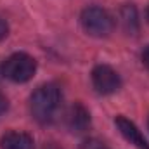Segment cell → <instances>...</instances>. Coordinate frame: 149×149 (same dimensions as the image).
<instances>
[{"instance_id":"obj_6","label":"cell","mask_w":149,"mask_h":149,"mask_svg":"<svg viewBox=\"0 0 149 149\" xmlns=\"http://www.w3.org/2000/svg\"><path fill=\"white\" fill-rule=\"evenodd\" d=\"M66 125L73 132H85L90 127V114L80 102H74L66 113Z\"/></svg>"},{"instance_id":"obj_9","label":"cell","mask_w":149,"mask_h":149,"mask_svg":"<svg viewBox=\"0 0 149 149\" xmlns=\"http://www.w3.org/2000/svg\"><path fill=\"white\" fill-rule=\"evenodd\" d=\"M80 149H108L104 142L97 141V139H85L81 144H80Z\"/></svg>"},{"instance_id":"obj_5","label":"cell","mask_w":149,"mask_h":149,"mask_svg":"<svg viewBox=\"0 0 149 149\" xmlns=\"http://www.w3.org/2000/svg\"><path fill=\"white\" fill-rule=\"evenodd\" d=\"M114 123H116L120 134L125 137V141H128L132 146H135L137 149H149V142L144 139V135L141 134V130L135 127L134 121H130L125 116H116Z\"/></svg>"},{"instance_id":"obj_3","label":"cell","mask_w":149,"mask_h":149,"mask_svg":"<svg viewBox=\"0 0 149 149\" xmlns=\"http://www.w3.org/2000/svg\"><path fill=\"white\" fill-rule=\"evenodd\" d=\"M80 23L85 33L97 38L108 37L114 26L111 14L102 7H87L80 16Z\"/></svg>"},{"instance_id":"obj_13","label":"cell","mask_w":149,"mask_h":149,"mask_svg":"<svg viewBox=\"0 0 149 149\" xmlns=\"http://www.w3.org/2000/svg\"><path fill=\"white\" fill-rule=\"evenodd\" d=\"M146 17H148V21H149V7H148V10H146Z\"/></svg>"},{"instance_id":"obj_2","label":"cell","mask_w":149,"mask_h":149,"mask_svg":"<svg viewBox=\"0 0 149 149\" xmlns=\"http://www.w3.org/2000/svg\"><path fill=\"white\" fill-rule=\"evenodd\" d=\"M35 71H37V61L26 52H16L9 56L2 64V74L14 83H24L31 80Z\"/></svg>"},{"instance_id":"obj_7","label":"cell","mask_w":149,"mask_h":149,"mask_svg":"<svg viewBox=\"0 0 149 149\" xmlns=\"http://www.w3.org/2000/svg\"><path fill=\"white\" fill-rule=\"evenodd\" d=\"M0 148L2 149H35V141L26 132L10 130V132L2 135Z\"/></svg>"},{"instance_id":"obj_1","label":"cell","mask_w":149,"mask_h":149,"mask_svg":"<svg viewBox=\"0 0 149 149\" xmlns=\"http://www.w3.org/2000/svg\"><path fill=\"white\" fill-rule=\"evenodd\" d=\"M61 106V90L56 83H45L31 94L30 111L38 123H50Z\"/></svg>"},{"instance_id":"obj_10","label":"cell","mask_w":149,"mask_h":149,"mask_svg":"<svg viewBox=\"0 0 149 149\" xmlns=\"http://www.w3.org/2000/svg\"><path fill=\"white\" fill-rule=\"evenodd\" d=\"M7 33H9V24L5 23V19L0 17V40H3L7 37Z\"/></svg>"},{"instance_id":"obj_4","label":"cell","mask_w":149,"mask_h":149,"mask_svg":"<svg viewBox=\"0 0 149 149\" xmlns=\"http://www.w3.org/2000/svg\"><path fill=\"white\" fill-rule=\"evenodd\" d=\"M92 85L99 94L109 95V94H114L121 87V80H120V74L111 66L99 64L92 71Z\"/></svg>"},{"instance_id":"obj_11","label":"cell","mask_w":149,"mask_h":149,"mask_svg":"<svg viewBox=\"0 0 149 149\" xmlns=\"http://www.w3.org/2000/svg\"><path fill=\"white\" fill-rule=\"evenodd\" d=\"M7 108H9V102H7V97H5L3 94H0V116H2L3 113L7 111Z\"/></svg>"},{"instance_id":"obj_8","label":"cell","mask_w":149,"mask_h":149,"mask_svg":"<svg viewBox=\"0 0 149 149\" xmlns=\"http://www.w3.org/2000/svg\"><path fill=\"white\" fill-rule=\"evenodd\" d=\"M121 19H123V24H125V30L127 31H130V33L135 31V26H137V12H135V7H132V5L123 7Z\"/></svg>"},{"instance_id":"obj_14","label":"cell","mask_w":149,"mask_h":149,"mask_svg":"<svg viewBox=\"0 0 149 149\" xmlns=\"http://www.w3.org/2000/svg\"><path fill=\"white\" fill-rule=\"evenodd\" d=\"M148 125H149V121H148Z\"/></svg>"},{"instance_id":"obj_12","label":"cell","mask_w":149,"mask_h":149,"mask_svg":"<svg viewBox=\"0 0 149 149\" xmlns=\"http://www.w3.org/2000/svg\"><path fill=\"white\" fill-rule=\"evenodd\" d=\"M142 64L149 70V45L144 49V52H142Z\"/></svg>"}]
</instances>
